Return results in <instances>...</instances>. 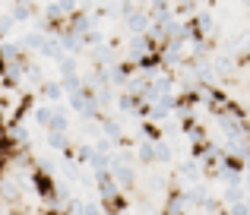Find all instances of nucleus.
<instances>
[{
	"label": "nucleus",
	"instance_id": "1",
	"mask_svg": "<svg viewBox=\"0 0 250 215\" xmlns=\"http://www.w3.org/2000/svg\"><path fill=\"white\" fill-rule=\"evenodd\" d=\"M124 25H127L130 35H146L149 29H152V16H149V10H133L130 16H124Z\"/></svg>",
	"mask_w": 250,
	"mask_h": 215
},
{
	"label": "nucleus",
	"instance_id": "2",
	"mask_svg": "<svg viewBox=\"0 0 250 215\" xmlns=\"http://www.w3.org/2000/svg\"><path fill=\"white\" fill-rule=\"evenodd\" d=\"M190 25H193V32L200 38H209L215 32V19H212V10H196L193 19H190Z\"/></svg>",
	"mask_w": 250,
	"mask_h": 215
},
{
	"label": "nucleus",
	"instance_id": "3",
	"mask_svg": "<svg viewBox=\"0 0 250 215\" xmlns=\"http://www.w3.org/2000/svg\"><path fill=\"white\" fill-rule=\"evenodd\" d=\"M67 29L73 32V35H80V38H83V35H89V32L95 29V16L80 10V13H73V16L67 19Z\"/></svg>",
	"mask_w": 250,
	"mask_h": 215
},
{
	"label": "nucleus",
	"instance_id": "4",
	"mask_svg": "<svg viewBox=\"0 0 250 215\" xmlns=\"http://www.w3.org/2000/svg\"><path fill=\"white\" fill-rule=\"evenodd\" d=\"M98 123H102V133L108 136V139H114L117 146H127V142H130L127 136H124V127H121V120H117V117L102 114V120H98Z\"/></svg>",
	"mask_w": 250,
	"mask_h": 215
},
{
	"label": "nucleus",
	"instance_id": "5",
	"mask_svg": "<svg viewBox=\"0 0 250 215\" xmlns=\"http://www.w3.org/2000/svg\"><path fill=\"white\" fill-rule=\"evenodd\" d=\"M130 79H133V63H127V60L111 63V86L114 89H127Z\"/></svg>",
	"mask_w": 250,
	"mask_h": 215
},
{
	"label": "nucleus",
	"instance_id": "6",
	"mask_svg": "<svg viewBox=\"0 0 250 215\" xmlns=\"http://www.w3.org/2000/svg\"><path fill=\"white\" fill-rule=\"evenodd\" d=\"M38 95L44 98V105H57V101L67 95V89H63L61 79H44V86L38 89Z\"/></svg>",
	"mask_w": 250,
	"mask_h": 215
},
{
	"label": "nucleus",
	"instance_id": "7",
	"mask_svg": "<svg viewBox=\"0 0 250 215\" xmlns=\"http://www.w3.org/2000/svg\"><path fill=\"white\" fill-rule=\"evenodd\" d=\"M89 168H92V177H102V174H108V171H111V155H98V152H92Z\"/></svg>",
	"mask_w": 250,
	"mask_h": 215
},
{
	"label": "nucleus",
	"instance_id": "8",
	"mask_svg": "<svg viewBox=\"0 0 250 215\" xmlns=\"http://www.w3.org/2000/svg\"><path fill=\"white\" fill-rule=\"evenodd\" d=\"M136 158H140L143 168H152V165H155V142H152V139L140 142V149H136Z\"/></svg>",
	"mask_w": 250,
	"mask_h": 215
},
{
	"label": "nucleus",
	"instance_id": "9",
	"mask_svg": "<svg viewBox=\"0 0 250 215\" xmlns=\"http://www.w3.org/2000/svg\"><path fill=\"white\" fill-rule=\"evenodd\" d=\"M48 146L57 149V152H70V136L61 133V130H48Z\"/></svg>",
	"mask_w": 250,
	"mask_h": 215
},
{
	"label": "nucleus",
	"instance_id": "10",
	"mask_svg": "<svg viewBox=\"0 0 250 215\" xmlns=\"http://www.w3.org/2000/svg\"><path fill=\"white\" fill-rule=\"evenodd\" d=\"M174 161V152L165 139H155V165H171Z\"/></svg>",
	"mask_w": 250,
	"mask_h": 215
},
{
	"label": "nucleus",
	"instance_id": "11",
	"mask_svg": "<svg viewBox=\"0 0 250 215\" xmlns=\"http://www.w3.org/2000/svg\"><path fill=\"white\" fill-rule=\"evenodd\" d=\"M200 174H203V168H200V161H196V158H190V161H184V165H181V177L193 180V184H200Z\"/></svg>",
	"mask_w": 250,
	"mask_h": 215
},
{
	"label": "nucleus",
	"instance_id": "12",
	"mask_svg": "<svg viewBox=\"0 0 250 215\" xmlns=\"http://www.w3.org/2000/svg\"><path fill=\"white\" fill-rule=\"evenodd\" d=\"M32 117H35L38 127L48 130V127H51V117H54V108H51V105H38L35 111H32Z\"/></svg>",
	"mask_w": 250,
	"mask_h": 215
},
{
	"label": "nucleus",
	"instance_id": "13",
	"mask_svg": "<svg viewBox=\"0 0 250 215\" xmlns=\"http://www.w3.org/2000/svg\"><path fill=\"white\" fill-rule=\"evenodd\" d=\"M247 196H250V193H247V187H225V203H228V206L244 203Z\"/></svg>",
	"mask_w": 250,
	"mask_h": 215
},
{
	"label": "nucleus",
	"instance_id": "14",
	"mask_svg": "<svg viewBox=\"0 0 250 215\" xmlns=\"http://www.w3.org/2000/svg\"><path fill=\"white\" fill-rule=\"evenodd\" d=\"M92 152H95V146H92V142H76V158L83 161V165H89V158H92Z\"/></svg>",
	"mask_w": 250,
	"mask_h": 215
},
{
	"label": "nucleus",
	"instance_id": "15",
	"mask_svg": "<svg viewBox=\"0 0 250 215\" xmlns=\"http://www.w3.org/2000/svg\"><path fill=\"white\" fill-rule=\"evenodd\" d=\"M57 70H61V76H76V57H63L61 63H57Z\"/></svg>",
	"mask_w": 250,
	"mask_h": 215
},
{
	"label": "nucleus",
	"instance_id": "16",
	"mask_svg": "<svg viewBox=\"0 0 250 215\" xmlns=\"http://www.w3.org/2000/svg\"><path fill=\"white\" fill-rule=\"evenodd\" d=\"M83 215H108V212H104V206H98V203L89 199V203H83Z\"/></svg>",
	"mask_w": 250,
	"mask_h": 215
},
{
	"label": "nucleus",
	"instance_id": "17",
	"mask_svg": "<svg viewBox=\"0 0 250 215\" xmlns=\"http://www.w3.org/2000/svg\"><path fill=\"white\" fill-rule=\"evenodd\" d=\"M57 3L63 6V13H67V19L73 16V13H80V0H57Z\"/></svg>",
	"mask_w": 250,
	"mask_h": 215
},
{
	"label": "nucleus",
	"instance_id": "18",
	"mask_svg": "<svg viewBox=\"0 0 250 215\" xmlns=\"http://www.w3.org/2000/svg\"><path fill=\"white\" fill-rule=\"evenodd\" d=\"M228 215H250V206H247V199H244V203H234V206H228Z\"/></svg>",
	"mask_w": 250,
	"mask_h": 215
},
{
	"label": "nucleus",
	"instance_id": "19",
	"mask_svg": "<svg viewBox=\"0 0 250 215\" xmlns=\"http://www.w3.org/2000/svg\"><path fill=\"white\" fill-rule=\"evenodd\" d=\"M247 206H250V196H247Z\"/></svg>",
	"mask_w": 250,
	"mask_h": 215
}]
</instances>
